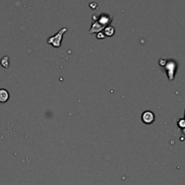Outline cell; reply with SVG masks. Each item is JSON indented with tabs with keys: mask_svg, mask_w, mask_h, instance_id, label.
<instances>
[{
	"mask_svg": "<svg viewBox=\"0 0 185 185\" xmlns=\"http://www.w3.org/2000/svg\"><path fill=\"white\" fill-rule=\"evenodd\" d=\"M66 32H67V28H66V27L62 28L57 33H55V34L52 35L51 37L48 38L47 43L52 45L54 48H60V47L62 46V38H63V35H64V33H65Z\"/></svg>",
	"mask_w": 185,
	"mask_h": 185,
	"instance_id": "cell-1",
	"label": "cell"
},
{
	"mask_svg": "<svg viewBox=\"0 0 185 185\" xmlns=\"http://www.w3.org/2000/svg\"><path fill=\"white\" fill-rule=\"evenodd\" d=\"M99 17H96L95 15H93V20L97 21L98 23H99L102 26L106 27L108 26L111 22H112V16L108 14H106V13H102L100 15H98Z\"/></svg>",
	"mask_w": 185,
	"mask_h": 185,
	"instance_id": "cell-2",
	"label": "cell"
},
{
	"mask_svg": "<svg viewBox=\"0 0 185 185\" xmlns=\"http://www.w3.org/2000/svg\"><path fill=\"white\" fill-rule=\"evenodd\" d=\"M176 67H177L176 62H174V61H168L165 64V68L166 70V72H167V76L169 78V81H174V79Z\"/></svg>",
	"mask_w": 185,
	"mask_h": 185,
	"instance_id": "cell-3",
	"label": "cell"
},
{
	"mask_svg": "<svg viewBox=\"0 0 185 185\" xmlns=\"http://www.w3.org/2000/svg\"><path fill=\"white\" fill-rule=\"evenodd\" d=\"M141 118H142V121L144 124L149 125V124H152L154 122V119H155V117H154V114L152 111L146 110V111H144V113L142 114V117Z\"/></svg>",
	"mask_w": 185,
	"mask_h": 185,
	"instance_id": "cell-4",
	"label": "cell"
},
{
	"mask_svg": "<svg viewBox=\"0 0 185 185\" xmlns=\"http://www.w3.org/2000/svg\"><path fill=\"white\" fill-rule=\"evenodd\" d=\"M105 27L102 26L99 23H98L97 21H94L92 24V25H91V28H90V33H99V32H101L104 29Z\"/></svg>",
	"mask_w": 185,
	"mask_h": 185,
	"instance_id": "cell-5",
	"label": "cell"
},
{
	"mask_svg": "<svg viewBox=\"0 0 185 185\" xmlns=\"http://www.w3.org/2000/svg\"><path fill=\"white\" fill-rule=\"evenodd\" d=\"M9 92L5 89H0V103H6L9 99Z\"/></svg>",
	"mask_w": 185,
	"mask_h": 185,
	"instance_id": "cell-6",
	"label": "cell"
},
{
	"mask_svg": "<svg viewBox=\"0 0 185 185\" xmlns=\"http://www.w3.org/2000/svg\"><path fill=\"white\" fill-rule=\"evenodd\" d=\"M104 34L105 36H108V37H111L115 34V28L110 26V25H108L104 28Z\"/></svg>",
	"mask_w": 185,
	"mask_h": 185,
	"instance_id": "cell-7",
	"label": "cell"
},
{
	"mask_svg": "<svg viewBox=\"0 0 185 185\" xmlns=\"http://www.w3.org/2000/svg\"><path fill=\"white\" fill-rule=\"evenodd\" d=\"M0 64L2 67L7 69L9 68V65H10V61H9V57L8 56H4L1 60H0Z\"/></svg>",
	"mask_w": 185,
	"mask_h": 185,
	"instance_id": "cell-8",
	"label": "cell"
},
{
	"mask_svg": "<svg viewBox=\"0 0 185 185\" xmlns=\"http://www.w3.org/2000/svg\"><path fill=\"white\" fill-rule=\"evenodd\" d=\"M178 126L181 128H185V119H180L178 121Z\"/></svg>",
	"mask_w": 185,
	"mask_h": 185,
	"instance_id": "cell-9",
	"label": "cell"
},
{
	"mask_svg": "<svg viewBox=\"0 0 185 185\" xmlns=\"http://www.w3.org/2000/svg\"><path fill=\"white\" fill-rule=\"evenodd\" d=\"M105 37H106V36H105L104 33H102V32L98 33V35H97V38H98V39H104Z\"/></svg>",
	"mask_w": 185,
	"mask_h": 185,
	"instance_id": "cell-10",
	"label": "cell"
}]
</instances>
